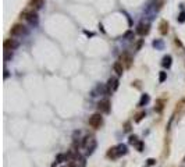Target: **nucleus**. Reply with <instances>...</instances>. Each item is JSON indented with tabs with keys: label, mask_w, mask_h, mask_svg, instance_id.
I'll list each match as a JSON object with an SVG mask.
<instances>
[{
	"label": "nucleus",
	"mask_w": 185,
	"mask_h": 167,
	"mask_svg": "<svg viewBox=\"0 0 185 167\" xmlns=\"http://www.w3.org/2000/svg\"><path fill=\"white\" fill-rule=\"evenodd\" d=\"M98 109H99L100 113H110V102H109L107 99H103V100H100L98 103Z\"/></svg>",
	"instance_id": "423d86ee"
},
{
	"label": "nucleus",
	"mask_w": 185,
	"mask_h": 167,
	"mask_svg": "<svg viewBox=\"0 0 185 167\" xmlns=\"http://www.w3.org/2000/svg\"><path fill=\"white\" fill-rule=\"evenodd\" d=\"M168 32V22L167 21H162L160 22V34L166 35Z\"/></svg>",
	"instance_id": "4468645a"
},
{
	"label": "nucleus",
	"mask_w": 185,
	"mask_h": 167,
	"mask_svg": "<svg viewBox=\"0 0 185 167\" xmlns=\"http://www.w3.org/2000/svg\"><path fill=\"white\" fill-rule=\"evenodd\" d=\"M137 149L139 150V152H142V150H143V142H141V141H139V143L137 145Z\"/></svg>",
	"instance_id": "5701e85b"
},
{
	"label": "nucleus",
	"mask_w": 185,
	"mask_h": 167,
	"mask_svg": "<svg viewBox=\"0 0 185 167\" xmlns=\"http://www.w3.org/2000/svg\"><path fill=\"white\" fill-rule=\"evenodd\" d=\"M149 100H150V98H149V95H142V98H141V100H139V104H138V106H145V104H148V103H149Z\"/></svg>",
	"instance_id": "2eb2a0df"
},
{
	"label": "nucleus",
	"mask_w": 185,
	"mask_h": 167,
	"mask_svg": "<svg viewBox=\"0 0 185 167\" xmlns=\"http://www.w3.org/2000/svg\"><path fill=\"white\" fill-rule=\"evenodd\" d=\"M178 22H185V11H181L180 14H178Z\"/></svg>",
	"instance_id": "412c9836"
},
{
	"label": "nucleus",
	"mask_w": 185,
	"mask_h": 167,
	"mask_svg": "<svg viewBox=\"0 0 185 167\" xmlns=\"http://www.w3.org/2000/svg\"><path fill=\"white\" fill-rule=\"evenodd\" d=\"M129 129H131L129 128V123H127V124H125V131H129Z\"/></svg>",
	"instance_id": "a878e982"
},
{
	"label": "nucleus",
	"mask_w": 185,
	"mask_h": 167,
	"mask_svg": "<svg viewBox=\"0 0 185 167\" xmlns=\"http://www.w3.org/2000/svg\"><path fill=\"white\" fill-rule=\"evenodd\" d=\"M107 88L110 92H114V90H117V88H118V79L114 77H112L110 79L107 81Z\"/></svg>",
	"instance_id": "9d476101"
},
{
	"label": "nucleus",
	"mask_w": 185,
	"mask_h": 167,
	"mask_svg": "<svg viewBox=\"0 0 185 167\" xmlns=\"http://www.w3.org/2000/svg\"><path fill=\"white\" fill-rule=\"evenodd\" d=\"M128 153V149H127V145L124 143H118L117 146H113L110 148L107 152V157L110 159H118L121 156H124V154Z\"/></svg>",
	"instance_id": "f257e3e1"
},
{
	"label": "nucleus",
	"mask_w": 185,
	"mask_h": 167,
	"mask_svg": "<svg viewBox=\"0 0 185 167\" xmlns=\"http://www.w3.org/2000/svg\"><path fill=\"white\" fill-rule=\"evenodd\" d=\"M120 63L123 65H125V67H131V64H132V57H131V54L127 53V51H124V53L120 56Z\"/></svg>",
	"instance_id": "0eeeda50"
},
{
	"label": "nucleus",
	"mask_w": 185,
	"mask_h": 167,
	"mask_svg": "<svg viewBox=\"0 0 185 167\" xmlns=\"http://www.w3.org/2000/svg\"><path fill=\"white\" fill-rule=\"evenodd\" d=\"M85 34L88 35V36H93V34H92V32H88V31H85Z\"/></svg>",
	"instance_id": "bb28decb"
},
{
	"label": "nucleus",
	"mask_w": 185,
	"mask_h": 167,
	"mask_svg": "<svg viewBox=\"0 0 185 167\" xmlns=\"http://www.w3.org/2000/svg\"><path fill=\"white\" fill-rule=\"evenodd\" d=\"M145 116H146V113H145V111H141V113H138L137 117H135V123H139V121L142 120Z\"/></svg>",
	"instance_id": "f3484780"
},
{
	"label": "nucleus",
	"mask_w": 185,
	"mask_h": 167,
	"mask_svg": "<svg viewBox=\"0 0 185 167\" xmlns=\"http://www.w3.org/2000/svg\"><path fill=\"white\" fill-rule=\"evenodd\" d=\"M21 17H24L26 21L32 24V25H36L38 24V14L35 13V11H24L21 14Z\"/></svg>",
	"instance_id": "20e7f679"
},
{
	"label": "nucleus",
	"mask_w": 185,
	"mask_h": 167,
	"mask_svg": "<svg viewBox=\"0 0 185 167\" xmlns=\"http://www.w3.org/2000/svg\"><path fill=\"white\" fill-rule=\"evenodd\" d=\"M28 34V31L25 29V26L21 25V24H15V25H13V28H11V35L13 36H21V35H25Z\"/></svg>",
	"instance_id": "39448f33"
},
{
	"label": "nucleus",
	"mask_w": 185,
	"mask_h": 167,
	"mask_svg": "<svg viewBox=\"0 0 185 167\" xmlns=\"http://www.w3.org/2000/svg\"><path fill=\"white\" fill-rule=\"evenodd\" d=\"M20 47V42L15 40V39H6L4 40V49L6 50H14Z\"/></svg>",
	"instance_id": "6e6552de"
},
{
	"label": "nucleus",
	"mask_w": 185,
	"mask_h": 167,
	"mask_svg": "<svg viewBox=\"0 0 185 167\" xmlns=\"http://www.w3.org/2000/svg\"><path fill=\"white\" fill-rule=\"evenodd\" d=\"M31 6H32L34 9L39 10L45 6V3H43V0H31Z\"/></svg>",
	"instance_id": "ddd939ff"
},
{
	"label": "nucleus",
	"mask_w": 185,
	"mask_h": 167,
	"mask_svg": "<svg viewBox=\"0 0 185 167\" xmlns=\"http://www.w3.org/2000/svg\"><path fill=\"white\" fill-rule=\"evenodd\" d=\"M171 56H164L163 57V61H162V65H163L164 68H170L171 67Z\"/></svg>",
	"instance_id": "f8f14e48"
},
{
	"label": "nucleus",
	"mask_w": 185,
	"mask_h": 167,
	"mask_svg": "<svg viewBox=\"0 0 185 167\" xmlns=\"http://www.w3.org/2000/svg\"><path fill=\"white\" fill-rule=\"evenodd\" d=\"M11 50H4V61L10 60L11 57H13V53H10Z\"/></svg>",
	"instance_id": "aec40b11"
},
{
	"label": "nucleus",
	"mask_w": 185,
	"mask_h": 167,
	"mask_svg": "<svg viewBox=\"0 0 185 167\" xmlns=\"http://www.w3.org/2000/svg\"><path fill=\"white\" fill-rule=\"evenodd\" d=\"M155 163H156L155 159H148V164H149V166H153Z\"/></svg>",
	"instance_id": "b1692460"
},
{
	"label": "nucleus",
	"mask_w": 185,
	"mask_h": 167,
	"mask_svg": "<svg viewBox=\"0 0 185 167\" xmlns=\"http://www.w3.org/2000/svg\"><path fill=\"white\" fill-rule=\"evenodd\" d=\"M129 143H131V145H138V143H139V141H138V137L137 135H131V137H129Z\"/></svg>",
	"instance_id": "dca6fc26"
},
{
	"label": "nucleus",
	"mask_w": 185,
	"mask_h": 167,
	"mask_svg": "<svg viewBox=\"0 0 185 167\" xmlns=\"http://www.w3.org/2000/svg\"><path fill=\"white\" fill-rule=\"evenodd\" d=\"M163 104H164V100H157V106L155 107L156 111H162V110H163Z\"/></svg>",
	"instance_id": "6ab92c4d"
},
{
	"label": "nucleus",
	"mask_w": 185,
	"mask_h": 167,
	"mask_svg": "<svg viewBox=\"0 0 185 167\" xmlns=\"http://www.w3.org/2000/svg\"><path fill=\"white\" fill-rule=\"evenodd\" d=\"M153 46H155L156 49H160V50H162L164 46V43L162 42V40H155V42H153Z\"/></svg>",
	"instance_id": "a211bd4d"
},
{
	"label": "nucleus",
	"mask_w": 185,
	"mask_h": 167,
	"mask_svg": "<svg viewBox=\"0 0 185 167\" xmlns=\"http://www.w3.org/2000/svg\"><path fill=\"white\" fill-rule=\"evenodd\" d=\"M64 167H73V166H64Z\"/></svg>",
	"instance_id": "cd10ccee"
},
{
	"label": "nucleus",
	"mask_w": 185,
	"mask_h": 167,
	"mask_svg": "<svg viewBox=\"0 0 185 167\" xmlns=\"http://www.w3.org/2000/svg\"><path fill=\"white\" fill-rule=\"evenodd\" d=\"M166 77H167V74L164 73V71H162V73H160V78H159V81H160V82H164V81H166Z\"/></svg>",
	"instance_id": "4be33fe9"
},
{
	"label": "nucleus",
	"mask_w": 185,
	"mask_h": 167,
	"mask_svg": "<svg viewBox=\"0 0 185 167\" xmlns=\"http://www.w3.org/2000/svg\"><path fill=\"white\" fill-rule=\"evenodd\" d=\"M9 75H10V74H9V71H7V70H4V78H6V79L9 78Z\"/></svg>",
	"instance_id": "393cba45"
},
{
	"label": "nucleus",
	"mask_w": 185,
	"mask_h": 167,
	"mask_svg": "<svg viewBox=\"0 0 185 167\" xmlns=\"http://www.w3.org/2000/svg\"><path fill=\"white\" fill-rule=\"evenodd\" d=\"M149 31H150V25L148 24V22H141L139 25H138V28H137V32L139 35H148L149 34Z\"/></svg>",
	"instance_id": "1a4fd4ad"
},
{
	"label": "nucleus",
	"mask_w": 185,
	"mask_h": 167,
	"mask_svg": "<svg viewBox=\"0 0 185 167\" xmlns=\"http://www.w3.org/2000/svg\"><path fill=\"white\" fill-rule=\"evenodd\" d=\"M102 124H103V117L100 113H95L89 117V125L92 128H100Z\"/></svg>",
	"instance_id": "7ed1b4c3"
},
{
	"label": "nucleus",
	"mask_w": 185,
	"mask_h": 167,
	"mask_svg": "<svg viewBox=\"0 0 185 167\" xmlns=\"http://www.w3.org/2000/svg\"><path fill=\"white\" fill-rule=\"evenodd\" d=\"M113 68H114V71L117 73V75H123V73H124V67H123V64H121L120 61H117V63H114V65H113Z\"/></svg>",
	"instance_id": "9b49d317"
},
{
	"label": "nucleus",
	"mask_w": 185,
	"mask_h": 167,
	"mask_svg": "<svg viewBox=\"0 0 185 167\" xmlns=\"http://www.w3.org/2000/svg\"><path fill=\"white\" fill-rule=\"evenodd\" d=\"M96 146H98V142L93 137H85L84 141H82V148H85L86 154H92L95 152Z\"/></svg>",
	"instance_id": "f03ea898"
}]
</instances>
